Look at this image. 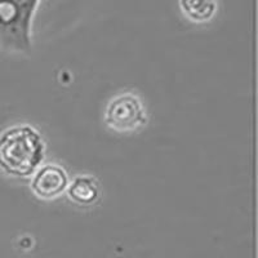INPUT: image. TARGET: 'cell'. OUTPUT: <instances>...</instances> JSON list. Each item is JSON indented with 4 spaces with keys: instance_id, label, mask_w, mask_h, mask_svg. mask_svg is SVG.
Returning a JSON list of instances; mask_svg holds the SVG:
<instances>
[{
    "instance_id": "6",
    "label": "cell",
    "mask_w": 258,
    "mask_h": 258,
    "mask_svg": "<svg viewBox=\"0 0 258 258\" xmlns=\"http://www.w3.org/2000/svg\"><path fill=\"white\" fill-rule=\"evenodd\" d=\"M179 4L183 13L195 22L209 21L217 8L216 0H179Z\"/></svg>"
},
{
    "instance_id": "3",
    "label": "cell",
    "mask_w": 258,
    "mask_h": 258,
    "mask_svg": "<svg viewBox=\"0 0 258 258\" xmlns=\"http://www.w3.org/2000/svg\"><path fill=\"white\" fill-rule=\"evenodd\" d=\"M16 12L15 25L0 41L4 47L29 53L31 49V24L40 0H9Z\"/></svg>"
},
{
    "instance_id": "2",
    "label": "cell",
    "mask_w": 258,
    "mask_h": 258,
    "mask_svg": "<svg viewBox=\"0 0 258 258\" xmlns=\"http://www.w3.org/2000/svg\"><path fill=\"white\" fill-rule=\"evenodd\" d=\"M106 123L117 132L135 131L146 121L144 106L131 93L121 94L109 103L105 115Z\"/></svg>"
},
{
    "instance_id": "7",
    "label": "cell",
    "mask_w": 258,
    "mask_h": 258,
    "mask_svg": "<svg viewBox=\"0 0 258 258\" xmlns=\"http://www.w3.org/2000/svg\"><path fill=\"white\" fill-rule=\"evenodd\" d=\"M2 2H4V0H0V3H2Z\"/></svg>"
},
{
    "instance_id": "4",
    "label": "cell",
    "mask_w": 258,
    "mask_h": 258,
    "mask_svg": "<svg viewBox=\"0 0 258 258\" xmlns=\"http://www.w3.org/2000/svg\"><path fill=\"white\" fill-rule=\"evenodd\" d=\"M68 188V173L59 165L48 164L36 172L31 190L39 199L52 200Z\"/></svg>"
},
{
    "instance_id": "5",
    "label": "cell",
    "mask_w": 258,
    "mask_h": 258,
    "mask_svg": "<svg viewBox=\"0 0 258 258\" xmlns=\"http://www.w3.org/2000/svg\"><path fill=\"white\" fill-rule=\"evenodd\" d=\"M69 197L78 204H92L98 198V186L91 177H78L69 187Z\"/></svg>"
},
{
    "instance_id": "1",
    "label": "cell",
    "mask_w": 258,
    "mask_h": 258,
    "mask_svg": "<svg viewBox=\"0 0 258 258\" xmlns=\"http://www.w3.org/2000/svg\"><path fill=\"white\" fill-rule=\"evenodd\" d=\"M45 145L31 125H17L0 135V168L18 178L30 177L44 160Z\"/></svg>"
}]
</instances>
